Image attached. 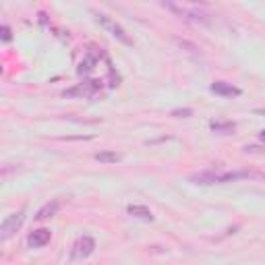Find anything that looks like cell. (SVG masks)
<instances>
[{
	"label": "cell",
	"instance_id": "6da1fadb",
	"mask_svg": "<svg viewBox=\"0 0 265 265\" xmlns=\"http://www.w3.org/2000/svg\"><path fill=\"white\" fill-rule=\"evenodd\" d=\"M240 178H263L259 172H251V170H230V172H201V174L191 176L193 182L197 184H224V182H234Z\"/></svg>",
	"mask_w": 265,
	"mask_h": 265
},
{
	"label": "cell",
	"instance_id": "7a4b0ae2",
	"mask_svg": "<svg viewBox=\"0 0 265 265\" xmlns=\"http://www.w3.org/2000/svg\"><path fill=\"white\" fill-rule=\"evenodd\" d=\"M23 222H25V210L6 215L4 220H2V224H0V238H2V240H8V238L13 236L17 230L23 226Z\"/></svg>",
	"mask_w": 265,
	"mask_h": 265
},
{
	"label": "cell",
	"instance_id": "3957f363",
	"mask_svg": "<svg viewBox=\"0 0 265 265\" xmlns=\"http://www.w3.org/2000/svg\"><path fill=\"white\" fill-rule=\"evenodd\" d=\"M102 87L100 81H85L81 85H77L73 89H68L64 91V96H83V98H91V96H96V91Z\"/></svg>",
	"mask_w": 265,
	"mask_h": 265
},
{
	"label": "cell",
	"instance_id": "277c9868",
	"mask_svg": "<svg viewBox=\"0 0 265 265\" xmlns=\"http://www.w3.org/2000/svg\"><path fill=\"white\" fill-rule=\"evenodd\" d=\"M96 17H98V21L102 23L104 27H110V29H112V36H114V38H118V40H120L122 44H126V46H133V40H131L129 36H126L124 29H122L120 25H116V23H112L106 15H96Z\"/></svg>",
	"mask_w": 265,
	"mask_h": 265
},
{
	"label": "cell",
	"instance_id": "5b68a950",
	"mask_svg": "<svg viewBox=\"0 0 265 265\" xmlns=\"http://www.w3.org/2000/svg\"><path fill=\"white\" fill-rule=\"evenodd\" d=\"M50 238H52V232L48 228H40V230H33V232L29 234V238H27V243H29V247H33V249H42V247H46L50 243Z\"/></svg>",
	"mask_w": 265,
	"mask_h": 265
},
{
	"label": "cell",
	"instance_id": "8992f818",
	"mask_svg": "<svg viewBox=\"0 0 265 265\" xmlns=\"http://www.w3.org/2000/svg\"><path fill=\"white\" fill-rule=\"evenodd\" d=\"M94 249H96V240L91 238V236H83V238L77 240L75 255H77L79 259H85V257H89L91 253H94Z\"/></svg>",
	"mask_w": 265,
	"mask_h": 265
},
{
	"label": "cell",
	"instance_id": "52a82bcc",
	"mask_svg": "<svg viewBox=\"0 0 265 265\" xmlns=\"http://www.w3.org/2000/svg\"><path fill=\"white\" fill-rule=\"evenodd\" d=\"M213 94H217V96H224V98H232V96H240V89L238 87H234V85H230V83H226V81H215V83H212V87H210Z\"/></svg>",
	"mask_w": 265,
	"mask_h": 265
},
{
	"label": "cell",
	"instance_id": "ba28073f",
	"mask_svg": "<svg viewBox=\"0 0 265 265\" xmlns=\"http://www.w3.org/2000/svg\"><path fill=\"white\" fill-rule=\"evenodd\" d=\"M126 212H129V215L137 217V220H143V222H154V213L149 207L145 205H129L126 207Z\"/></svg>",
	"mask_w": 265,
	"mask_h": 265
},
{
	"label": "cell",
	"instance_id": "9c48e42d",
	"mask_svg": "<svg viewBox=\"0 0 265 265\" xmlns=\"http://www.w3.org/2000/svg\"><path fill=\"white\" fill-rule=\"evenodd\" d=\"M210 129H212L213 133H217V135H232V133L236 131V122H232V120H226V122H222V120H212V122H210Z\"/></svg>",
	"mask_w": 265,
	"mask_h": 265
},
{
	"label": "cell",
	"instance_id": "30bf717a",
	"mask_svg": "<svg viewBox=\"0 0 265 265\" xmlns=\"http://www.w3.org/2000/svg\"><path fill=\"white\" fill-rule=\"evenodd\" d=\"M58 210H60V201H58V199H52V201H48V203H46L42 210L38 212L36 220H48V217H52V215L58 213Z\"/></svg>",
	"mask_w": 265,
	"mask_h": 265
},
{
	"label": "cell",
	"instance_id": "8fae6325",
	"mask_svg": "<svg viewBox=\"0 0 265 265\" xmlns=\"http://www.w3.org/2000/svg\"><path fill=\"white\" fill-rule=\"evenodd\" d=\"M96 64H98V56L89 52V54L85 56V58H83V62H81V64H79V68H77V73H79V75H87L89 71H94V66H96Z\"/></svg>",
	"mask_w": 265,
	"mask_h": 265
},
{
	"label": "cell",
	"instance_id": "7c38bea8",
	"mask_svg": "<svg viewBox=\"0 0 265 265\" xmlns=\"http://www.w3.org/2000/svg\"><path fill=\"white\" fill-rule=\"evenodd\" d=\"M96 159L102 162V164H116V162L122 159V156L114 154V152H100V154H96Z\"/></svg>",
	"mask_w": 265,
	"mask_h": 265
},
{
	"label": "cell",
	"instance_id": "4fadbf2b",
	"mask_svg": "<svg viewBox=\"0 0 265 265\" xmlns=\"http://www.w3.org/2000/svg\"><path fill=\"white\" fill-rule=\"evenodd\" d=\"M170 114L174 118H189V116H193V110L191 108H176V110H172Z\"/></svg>",
	"mask_w": 265,
	"mask_h": 265
},
{
	"label": "cell",
	"instance_id": "5bb4252c",
	"mask_svg": "<svg viewBox=\"0 0 265 265\" xmlns=\"http://www.w3.org/2000/svg\"><path fill=\"white\" fill-rule=\"evenodd\" d=\"M0 38H2V42H10V40H13L8 25H2V27H0Z\"/></svg>",
	"mask_w": 265,
	"mask_h": 265
},
{
	"label": "cell",
	"instance_id": "9a60e30c",
	"mask_svg": "<svg viewBox=\"0 0 265 265\" xmlns=\"http://www.w3.org/2000/svg\"><path fill=\"white\" fill-rule=\"evenodd\" d=\"M245 154H261V156H265V149L255 147V145H247L245 147Z\"/></svg>",
	"mask_w": 265,
	"mask_h": 265
},
{
	"label": "cell",
	"instance_id": "2e32d148",
	"mask_svg": "<svg viewBox=\"0 0 265 265\" xmlns=\"http://www.w3.org/2000/svg\"><path fill=\"white\" fill-rule=\"evenodd\" d=\"M259 139L265 143V131H261V133H259Z\"/></svg>",
	"mask_w": 265,
	"mask_h": 265
}]
</instances>
